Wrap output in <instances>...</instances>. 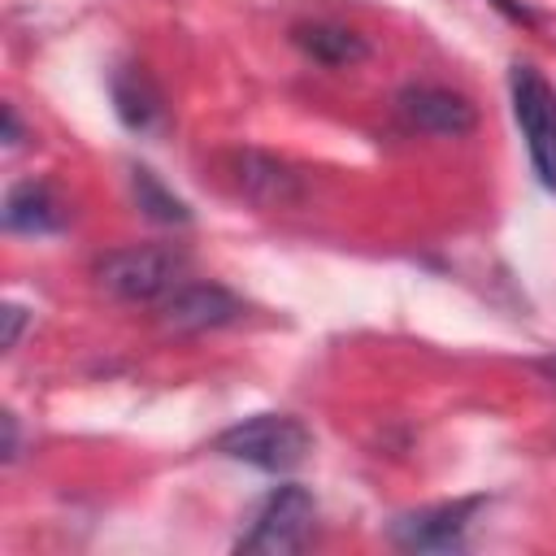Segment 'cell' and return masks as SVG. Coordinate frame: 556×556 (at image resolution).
<instances>
[{"instance_id": "cell-1", "label": "cell", "mask_w": 556, "mask_h": 556, "mask_svg": "<svg viewBox=\"0 0 556 556\" xmlns=\"http://www.w3.org/2000/svg\"><path fill=\"white\" fill-rule=\"evenodd\" d=\"M213 452L226 456V460L265 469V473H287L313 452V434L291 413H256V417H243V421L226 426L213 439Z\"/></svg>"}, {"instance_id": "cell-2", "label": "cell", "mask_w": 556, "mask_h": 556, "mask_svg": "<svg viewBox=\"0 0 556 556\" xmlns=\"http://www.w3.org/2000/svg\"><path fill=\"white\" fill-rule=\"evenodd\" d=\"M182 269H187V256L182 252L161 248V243H135V248L104 252L96 261V282L113 300L152 304V300H165L182 282Z\"/></svg>"}, {"instance_id": "cell-3", "label": "cell", "mask_w": 556, "mask_h": 556, "mask_svg": "<svg viewBox=\"0 0 556 556\" xmlns=\"http://www.w3.org/2000/svg\"><path fill=\"white\" fill-rule=\"evenodd\" d=\"M313 521H317V500L308 486H278L261 500L248 534H239L235 552H248V556H287V552H300L308 539H313Z\"/></svg>"}, {"instance_id": "cell-4", "label": "cell", "mask_w": 556, "mask_h": 556, "mask_svg": "<svg viewBox=\"0 0 556 556\" xmlns=\"http://www.w3.org/2000/svg\"><path fill=\"white\" fill-rule=\"evenodd\" d=\"M508 96H513V117L526 135L534 174L547 191H556V87L534 65H513Z\"/></svg>"}, {"instance_id": "cell-5", "label": "cell", "mask_w": 556, "mask_h": 556, "mask_svg": "<svg viewBox=\"0 0 556 556\" xmlns=\"http://www.w3.org/2000/svg\"><path fill=\"white\" fill-rule=\"evenodd\" d=\"M482 500H443V504H426L413 513H400L391 521V543H400L404 552H456L465 547V534L478 517Z\"/></svg>"}, {"instance_id": "cell-6", "label": "cell", "mask_w": 556, "mask_h": 556, "mask_svg": "<svg viewBox=\"0 0 556 556\" xmlns=\"http://www.w3.org/2000/svg\"><path fill=\"white\" fill-rule=\"evenodd\" d=\"M243 304L217 287V282H178L165 300H161V321L178 334H195V330H217L239 321Z\"/></svg>"}, {"instance_id": "cell-7", "label": "cell", "mask_w": 556, "mask_h": 556, "mask_svg": "<svg viewBox=\"0 0 556 556\" xmlns=\"http://www.w3.org/2000/svg\"><path fill=\"white\" fill-rule=\"evenodd\" d=\"M400 117L413 126V130H426V135H469L478 126V109L460 96V91H447V87H408L400 91Z\"/></svg>"}, {"instance_id": "cell-8", "label": "cell", "mask_w": 556, "mask_h": 556, "mask_svg": "<svg viewBox=\"0 0 556 556\" xmlns=\"http://www.w3.org/2000/svg\"><path fill=\"white\" fill-rule=\"evenodd\" d=\"M230 169H235V187H239V195L243 200H252V204H291L295 195H300V178L278 161V156H269V152H235V161H230Z\"/></svg>"}, {"instance_id": "cell-9", "label": "cell", "mask_w": 556, "mask_h": 556, "mask_svg": "<svg viewBox=\"0 0 556 556\" xmlns=\"http://www.w3.org/2000/svg\"><path fill=\"white\" fill-rule=\"evenodd\" d=\"M4 226L17 235H52L65 226V204L56 200V191L39 178H26L17 187H9L4 195Z\"/></svg>"}, {"instance_id": "cell-10", "label": "cell", "mask_w": 556, "mask_h": 556, "mask_svg": "<svg viewBox=\"0 0 556 556\" xmlns=\"http://www.w3.org/2000/svg\"><path fill=\"white\" fill-rule=\"evenodd\" d=\"M113 109H117V117H122L130 130H139V135H148V130H156V126L165 122V96H161L156 83H152L143 70H135V65H126V70L113 74Z\"/></svg>"}, {"instance_id": "cell-11", "label": "cell", "mask_w": 556, "mask_h": 556, "mask_svg": "<svg viewBox=\"0 0 556 556\" xmlns=\"http://www.w3.org/2000/svg\"><path fill=\"white\" fill-rule=\"evenodd\" d=\"M317 65H330V70H343V65H356L369 56V43L348 30V26H334V22H308V26H295L291 35Z\"/></svg>"}, {"instance_id": "cell-12", "label": "cell", "mask_w": 556, "mask_h": 556, "mask_svg": "<svg viewBox=\"0 0 556 556\" xmlns=\"http://www.w3.org/2000/svg\"><path fill=\"white\" fill-rule=\"evenodd\" d=\"M130 187H135L139 208H143L152 222H169V226H174V222H187V217H191V213H187V204H182V200H178V195H174V191H169L152 169H143V165H139V169H130Z\"/></svg>"}, {"instance_id": "cell-13", "label": "cell", "mask_w": 556, "mask_h": 556, "mask_svg": "<svg viewBox=\"0 0 556 556\" xmlns=\"http://www.w3.org/2000/svg\"><path fill=\"white\" fill-rule=\"evenodd\" d=\"M22 326H26V308H22V304H9V308H4V348H17Z\"/></svg>"}, {"instance_id": "cell-14", "label": "cell", "mask_w": 556, "mask_h": 556, "mask_svg": "<svg viewBox=\"0 0 556 556\" xmlns=\"http://www.w3.org/2000/svg\"><path fill=\"white\" fill-rule=\"evenodd\" d=\"M491 4H495V9H500L508 22H521V26H530V9H526L521 0H491Z\"/></svg>"}, {"instance_id": "cell-15", "label": "cell", "mask_w": 556, "mask_h": 556, "mask_svg": "<svg viewBox=\"0 0 556 556\" xmlns=\"http://www.w3.org/2000/svg\"><path fill=\"white\" fill-rule=\"evenodd\" d=\"M22 143V122L13 113V104H4V148H17Z\"/></svg>"}, {"instance_id": "cell-16", "label": "cell", "mask_w": 556, "mask_h": 556, "mask_svg": "<svg viewBox=\"0 0 556 556\" xmlns=\"http://www.w3.org/2000/svg\"><path fill=\"white\" fill-rule=\"evenodd\" d=\"M13 456H17V417L4 413V460H13Z\"/></svg>"}, {"instance_id": "cell-17", "label": "cell", "mask_w": 556, "mask_h": 556, "mask_svg": "<svg viewBox=\"0 0 556 556\" xmlns=\"http://www.w3.org/2000/svg\"><path fill=\"white\" fill-rule=\"evenodd\" d=\"M543 369H547V374H552V378H556V361H543Z\"/></svg>"}]
</instances>
